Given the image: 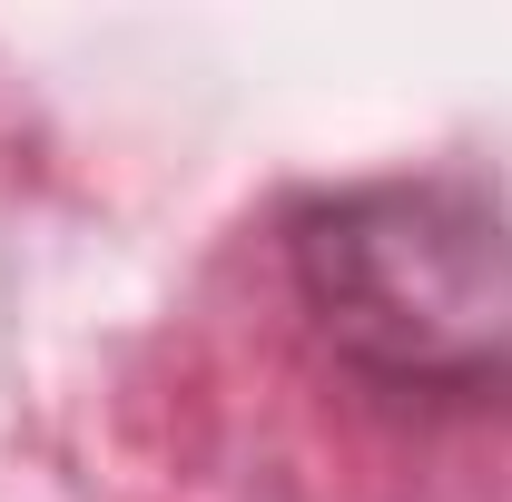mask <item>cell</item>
Here are the masks:
<instances>
[{"mask_svg":"<svg viewBox=\"0 0 512 502\" xmlns=\"http://www.w3.org/2000/svg\"><path fill=\"white\" fill-rule=\"evenodd\" d=\"M296 296L355 375L394 394H512V207L463 178H375L316 197L296 227Z\"/></svg>","mask_w":512,"mask_h":502,"instance_id":"6da1fadb","label":"cell"}]
</instances>
